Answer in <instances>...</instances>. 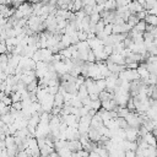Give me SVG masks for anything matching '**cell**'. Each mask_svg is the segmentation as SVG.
I'll return each mask as SVG.
<instances>
[{"mask_svg":"<svg viewBox=\"0 0 157 157\" xmlns=\"http://www.w3.org/2000/svg\"><path fill=\"white\" fill-rule=\"evenodd\" d=\"M125 134H126V140L130 142H136L137 139L140 137V131L137 128H126L125 129Z\"/></svg>","mask_w":157,"mask_h":157,"instance_id":"cell-1","label":"cell"},{"mask_svg":"<svg viewBox=\"0 0 157 157\" xmlns=\"http://www.w3.org/2000/svg\"><path fill=\"white\" fill-rule=\"evenodd\" d=\"M107 61H110L113 64H117V65H121V66H125L126 63H125V58L121 55V54H112Z\"/></svg>","mask_w":157,"mask_h":157,"instance_id":"cell-2","label":"cell"},{"mask_svg":"<svg viewBox=\"0 0 157 157\" xmlns=\"http://www.w3.org/2000/svg\"><path fill=\"white\" fill-rule=\"evenodd\" d=\"M67 147H69V150H70L71 152H78V151H82V150H83V146H82V144L80 142V140L69 141Z\"/></svg>","mask_w":157,"mask_h":157,"instance_id":"cell-3","label":"cell"},{"mask_svg":"<svg viewBox=\"0 0 157 157\" xmlns=\"http://www.w3.org/2000/svg\"><path fill=\"white\" fill-rule=\"evenodd\" d=\"M141 137H142V140L146 141L150 146H155V147H156V145H157V137H155V136L152 135V132H147L146 135H144V136H141Z\"/></svg>","mask_w":157,"mask_h":157,"instance_id":"cell-4","label":"cell"},{"mask_svg":"<svg viewBox=\"0 0 157 157\" xmlns=\"http://www.w3.org/2000/svg\"><path fill=\"white\" fill-rule=\"evenodd\" d=\"M15 117L11 114V113H7V114H5V115H1V121H4L5 124H7L9 126L10 125H12L13 123H15Z\"/></svg>","mask_w":157,"mask_h":157,"instance_id":"cell-5","label":"cell"},{"mask_svg":"<svg viewBox=\"0 0 157 157\" xmlns=\"http://www.w3.org/2000/svg\"><path fill=\"white\" fill-rule=\"evenodd\" d=\"M146 22L145 21H140L139 23H137V26L135 27V28H132V31H135V32H137V33H145L146 32Z\"/></svg>","mask_w":157,"mask_h":157,"instance_id":"cell-6","label":"cell"},{"mask_svg":"<svg viewBox=\"0 0 157 157\" xmlns=\"http://www.w3.org/2000/svg\"><path fill=\"white\" fill-rule=\"evenodd\" d=\"M139 22H140V20L136 17V15H131V16L129 17V20H128V22H126V23H128L131 28H135V27L137 26V23H139Z\"/></svg>","mask_w":157,"mask_h":157,"instance_id":"cell-7","label":"cell"},{"mask_svg":"<svg viewBox=\"0 0 157 157\" xmlns=\"http://www.w3.org/2000/svg\"><path fill=\"white\" fill-rule=\"evenodd\" d=\"M145 22H146L147 25H151V26L157 27V16H155V15H147Z\"/></svg>","mask_w":157,"mask_h":157,"instance_id":"cell-8","label":"cell"},{"mask_svg":"<svg viewBox=\"0 0 157 157\" xmlns=\"http://www.w3.org/2000/svg\"><path fill=\"white\" fill-rule=\"evenodd\" d=\"M61 43L66 47V48H69V47H71L72 45V39H71V36H69V34H64L63 36V38H61Z\"/></svg>","mask_w":157,"mask_h":157,"instance_id":"cell-9","label":"cell"},{"mask_svg":"<svg viewBox=\"0 0 157 157\" xmlns=\"http://www.w3.org/2000/svg\"><path fill=\"white\" fill-rule=\"evenodd\" d=\"M96 83H97V87H98L99 93L107 90V81H105V78H103V80H98V81H96Z\"/></svg>","mask_w":157,"mask_h":157,"instance_id":"cell-10","label":"cell"},{"mask_svg":"<svg viewBox=\"0 0 157 157\" xmlns=\"http://www.w3.org/2000/svg\"><path fill=\"white\" fill-rule=\"evenodd\" d=\"M117 121H118V125H119L120 129H124V130H125L126 128H129V124H128V121L125 120V118H118Z\"/></svg>","mask_w":157,"mask_h":157,"instance_id":"cell-11","label":"cell"},{"mask_svg":"<svg viewBox=\"0 0 157 157\" xmlns=\"http://www.w3.org/2000/svg\"><path fill=\"white\" fill-rule=\"evenodd\" d=\"M104 28H105V25H104V22H103V20H101L97 25H96V34H98V33H102L103 31H104Z\"/></svg>","mask_w":157,"mask_h":157,"instance_id":"cell-12","label":"cell"},{"mask_svg":"<svg viewBox=\"0 0 157 157\" xmlns=\"http://www.w3.org/2000/svg\"><path fill=\"white\" fill-rule=\"evenodd\" d=\"M77 36H78L80 42H86L88 39V33L85 31H77Z\"/></svg>","mask_w":157,"mask_h":157,"instance_id":"cell-13","label":"cell"},{"mask_svg":"<svg viewBox=\"0 0 157 157\" xmlns=\"http://www.w3.org/2000/svg\"><path fill=\"white\" fill-rule=\"evenodd\" d=\"M0 53L1 54H7V45H6L5 40L0 42Z\"/></svg>","mask_w":157,"mask_h":157,"instance_id":"cell-14","label":"cell"},{"mask_svg":"<svg viewBox=\"0 0 157 157\" xmlns=\"http://www.w3.org/2000/svg\"><path fill=\"white\" fill-rule=\"evenodd\" d=\"M125 157H136V152H134V151H126L125 152Z\"/></svg>","mask_w":157,"mask_h":157,"instance_id":"cell-15","label":"cell"},{"mask_svg":"<svg viewBox=\"0 0 157 157\" xmlns=\"http://www.w3.org/2000/svg\"><path fill=\"white\" fill-rule=\"evenodd\" d=\"M0 157H10V156H9V153H7V150H2V151H1Z\"/></svg>","mask_w":157,"mask_h":157,"instance_id":"cell-16","label":"cell"},{"mask_svg":"<svg viewBox=\"0 0 157 157\" xmlns=\"http://www.w3.org/2000/svg\"><path fill=\"white\" fill-rule=\"evenodd\" d=\"M88 157H101V156H99V155H98V153H96V152H91V153H90V156H88Z\"/></svg>","mask_w":157,"mask_h":157,"instance_id":"cell-17","label":"cell"},{"mask_svg":"<svg viewBox=\"0 0 157 157\" xmlns=\"http://www.w3.org/2000/svg\"><path fill=\"white\" fill-rule=\"evenodd\" d=\"M152 135H153L155 137H157V128H155V129L152 130Z\"/></svg>","mask_w":157,"mask_h":157,"instance_id":"cell-18","label":"cell"},{"mask_svg":"<svg viewBox=\"0 0 157 157\" xmlns=\"http://www.w3.org/2000/svg\"><path fill=\"white\" fill-rule=\"evenodd\" d=\"M156 150H157V145H156Z\"/></svg>","mask_w":157,"mask_h":157,"instance_id":"cell-19","label":"cell"}]
</instances>
